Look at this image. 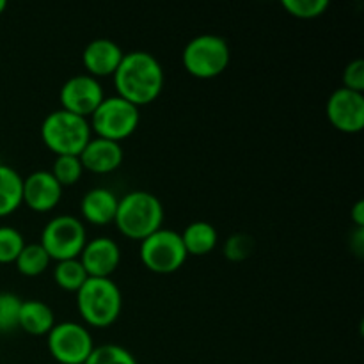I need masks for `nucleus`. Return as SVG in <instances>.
<instances>
[{
    "label": "nucleus",
    "instance_id": "nucleus-1",
    "mask_svg": "<svg viewBox=\"0 0 364 364\" xmlns=\"http://www.w3.org/2000/svg\"><path fill=\"white\" fill-rule=\"evenodd\" d=\"M166 82L162 64L153 53L137 52L124 53L119 68L114 73V85L117 96L139 107L149 105L160 96Z\"/></svg>",
    "mask_w": 364,
    "mask_h": 364
},
{
    "label": "nucleus",
    "instance_id": "nucleus-2",
    "mask_svg": "<svg viewBox=\"0 0 364 364\" xmlns=\"http://www.w3.org/2000/svg\"><path fill=\"white\" fill-rule=\"evenodd\" d=\"M162 223L164 206L151 192L134 191L119 199L114 224L123 237L142 242L159 231Z\"/></svg>",
    "mask_w": 364,
    "mask_h": 364
},
{
    "label": "nucleus",
    "instance_id": "nucleus-3",
    "mask_svg": "<svg viewBox=\"0 0 364 364\" xmlns=\"http://www.w3.org/2000/svg\"><path fill=\"white\" fill-rule=\"evenodd\" d=\"M77 308L87 326L105 329L119 318L123 295L110 277H89L77 291Z\"/></svg>",
    "mask_w": 364,
    "mask_h": 364
},
{
    "label": "nucleus",
    "instance_id": "nucleus-4",
    "mask_svg": "<svg viewBox=\"0 0 364 364\" xmlns=\"http://www.w3.org/2000/svg\"><path fill=\"white\" fill-rule=\"evenodd\" d=\"M91 127L87 119L59 109L45 117L41 124V139L46 148L57 156H78L91 141Z\"/></svg>",
    "mask_w": 364,
    "mask_h": 364
},
{
    "label": "nucleus",
    "instance_id": "nucleus-5",
    "mask_svg": "<svg viewBox=\"0 0 364 364\" xmlns=\"http://www.w3.org/2000/svg\"><path fill=\"white\" fill-rule=\"evenodd\" d=\"M230 57L231 52L226 39L215 34H201L185 45L181 63L191 77L210 80L226 71Z\"/></svg>",
    "mask_w": 364,
    "mask_h": 364
},
{
    "label": "nucleus",
    "instance_id": "nucleus-6",
    "mask_svg": "<svg viewBox=\"0 0 364 364\" xmlns=\"http://www.w3.org/2000/svg\"><path fill=\"white\" fill-rule=\"evenodd\" d=\"M139 256H141L142 265L149 272L160 274V276L178 272L188 258L181 235L166 228H160L159 231L141 242Z\"/></svg>",
    "mask_w": 364,
    "mask_h": 364
},
{
    "label": "nucleus",
    "instance_id": "nucleus-7",
    "mask_svg": "<svg viewBox=\"0 0 364 364\" xmlns=\"http://www.w3.org/2000/svg\"><path fill=\"white\" fill-rule=\"evenodd\" d=\"M139 121H141V114L137 107L119 96H110V98H103L98 109L92 112L89 127L95 130L96 137L121 142L137 130Z\"/></svg>",
    "mask_w": 364,
    "mask_h": 364
},
{
    "label": "nucleus",
    "instance_id": "nucleus-8",
    "mask_svg": "<svg viewBox=\"0 0 364 364\" xmlns=\"http://www.w3.org/2000/svg\"><path fill=\"white\" fill-rule=\"evenodd\" d=\"M85 242L87 233L80 219L75 215H57L43 228L39 244L48 252L50 259L66 262L80 256Z\"/></svg>",
    "mask_w": 364,
    "mask_h": 364
},
{
    "label": "nucleus",
    "instance_id": "nucleus-9",
    "mask_svg": "<svg viewBox=\"0 0 364 364\" xmlns=\"http://www.w3.org/2000/svg\"><path fill=\"white\" fill-rule=\"evenodd\" d=\"M46 345L57 364H84L95 350L87 327L77 322H60L46 334Z\"/></svg>",
    "mask_w": 364,
    "mask_h": 364
},
{
    "label": "nucleus",
    "instance_id": "nucleus-10",
    "mask_svg": "<svg viewBox=\"0 0 364 364\" xmlns=\"http://www.w3.org/2000/svg\"><path fill=\"white\" fill-rule=\"evenodd\" d=\"M103 98L105 95L102 84L89 75H75L68 78L59 91L60 109L85 119L92 116Z\"/></svg>",
    "mask_w": 364,
    "mask_h": 364
},
{
    "label": "nucleus",
    "instance_id": "nucleus-11",
    "mask_svg": "<svg viewBox=\"0 0 364 364\" xmlns=\"http://www.w3.org/2000/svg\"><path fill=\"white\" fill-rule=\"evenodd\" d=\"M327 119L343 134H359L364 128V96L340 87L327 100Z\"/></svg>",
    "mask_w": 364,
    "mask_h": 364
},
{
    "label": "nucleus",
    "instance_id": "nucleus-12",
    "mask_svg": "<svg viewBox=\"0 0 364 364\" xmlns=\"http://www.w3.org/2000/svg\"><path fill=\"white\" fill-rule=\"evenodd\" d=\"M78 259L89 277H110L119 267L121 249L112 238L96 237L85 242Z\"/></svg>",
    "mask_w": 364,
    "mask_h": 364
},
{
    "label": "nucleus",
    "instance_id": "nucleus-13",
    "mask_svg": "<svg viewBox=\"0 0 364 364\" xmlns=\"http://www.w3.org/2000/svg\"><path fill=\"white\" fill-rule=\"evenodd\" d=\"M63 198V187L50 171H36L23 180V203L32 212H52Z\"/></svg>",
    "mask_w": 364,
    "mask_h": 364
},
{
    "label": "nucleus",
    "instance_id": "nucleus-14",
    "mask_svg": "<svg viewBox=\"0 0 364 364\" xmlns=\"http://www.w3.org/2000/svg\"><path fill=\"white\" fill-rule=\"evenodd\" d=\"M123 55L124 52L116 41L107 38H98L87 43V46L84 48L82 64H84L89 77L98 80L100 77H114L121 60H123Z\"/></svg>",
    "mask_w": 364,
    "mask_h": 364
},
{
    "label": "nucleus",
    "instance_id": "nucleus-15",
    "mask_svg": "<svg viewBox=\"0 0 364 364\" xmlns=\"http://www.w3.org/2000/svg\"><path fill=\"white\" fill-rule=\"evenodd\" d=\"M123 146L102 137H91L78 155L84 171L92 174H110L123 164Z\"/></svg>",
    "mask_w": 364,
    "mask_h": 364
},
{
    "label": "nucleus",
    "instance_id": "nucleus-16",
    "mask_svg": "<svg viewBox=\"0 0 364 364\" xmlns=\"http://www.w3.org/2000/svg\"><path fill=\"white\" fill-rule=\"evenodd\" d=\"M119 198L109 188H91L80 201V213L89 224L107 226L114 223Z\"/></svg>",
    "mask_w": 364,
    "mask_h": 364
},
{
    "label": "nucleus",
    "instance_id": "nucleus-17",
    "mask_svg": "<svg viewBox=\"0 0 364 364\" xmlns=\"http://www.w3.org/2000/svg\"><path fill=\"white\" fill-rule=\"evenodd\" d=\"M53 326H55V315L48 304L34 301V299L21 302L20 320H18L20 329L32 336H45L52 331Z\"/></svg>",
    "mask_w": 364,
    "mask_h": 364
},
{
    "label": "nucleus",
    "instance_id": "nucleus-18",
    "mask_svg": "<svg viewBox=\"0 0 364 364\" xmlns=\"http://www.w3.org/2000/svg\"><path fill=\"white\" fill-rule=\"evenodd\" d=\"M23 205V178L16 169L0 164V219Z\"/></svg>",
    "mask_w": 364,
    "mask_h": 364
},
{
    "label": "nucleus",
    "instance_id": "nucleus-19",
    "mask_svg": "<svg viewBox=\"0 0 364 364\" xmlns=\"http://www.w3.org/2000/svg\"><path fill=\"white\" fill-rule=\"evenodd\" d=\"M181 240H183L185 251L187 255L192 256H205L215 249L217 242H219V235L217 230L210 223L205 220H196L191 223L183 230Z\"/></svg>",
    "mask_w": 364,
    "mask_h": 364
},
{
    "label": "nucleus",
    "instance_id": "nucleus-20",
    "mask_svg": "<svg viewBox=\"0 0 364 364\" xmlns=\"http://www.w3.org/2000/svg\"><path fill=\"white\" fill-rule=\"evenodd\" d=\"M50 256L48 252L43 249L41 244H25L21 249L20 256L16 258L14 265H16L18 272L25 277H38L45 274L50 267Z\"/></svg>",
    "mask_w": 364,
    "mask_h": 364
},
{
    "label": "nucleus",
    "instance_id": "nucleus-21",
    "mask_svg": "<svg viewBox=\"0 0 364 364\" xmlns=\"http://www.w3.org/2000/svg\"><path fill=\"white\" fill-rule=\"evenodd\" d=\"M53 279L55 284L64 291H73L77 294L85 281L89 279L87 272L82 267L80 259H66V262H57L55 269H53Z\"/></svg>",
    "mask_w": 364,
    "mask_h": 364
},
{
    "label": "nucleus",
    "instance_id": "nucleus-22",
    "mask_svg": "<svg viewBox=\"0 0 364 364\" xmlns=\"http://www.w3.org/2000/svg\"><path fill=\"white\" fill-rule=\"evenodd\" d=\"M50 173H52V176L55 178L57 183L63 188L73 187L80 180L82 174H84V167H82V162L78 156L63 155L53 160V166Z\"/></svg>",
    "mask_w": 364,
    "mask_h": 364
},
{
    "label": "nucleus",
    "instance_id": "nucleus-23",
    "mask_svg": "<svg viewBox=\"0 0 364 364\" xmlns=\"http://www.w3.org/2000/svg\"><path fill=\"white\" fill-rule=\"evenodd\" d=\"M23 247L25 238L16 228L0 226V265H9L16 262Z\"/></svg>",
    "mask_w": 364,
    "mask_h": 364
},
{
    "label": "nucleus",
    "instance_id": "nucleus-24",
    "mask_svg": "<svg viewBox=\"0 0 364 364\" xmlns=\"http://www.w3.org/2000/svg\"><path fill=\"white\" fill-rule=\"evenodd\" d=\"M283 9L299 20H315L329 9V0H283Z\"/></svg>",
    "mask_w": 364,
    "mask_h": 364
},
{
    "label": "nucleus",
    "instance_id": "nucleus-25",
    "mask_svg": "<svg viewBox=\"0 0 364 364\" xmlns=\"http://www.w3.org/2000/svg\"><path fill=\"white\" fill-rule=\"evenodd\" d=\"M84 364H137V361L124 347L109 343L95 347Z\"/></svg>",
    "mask_w": 364,
    "mask_h": 364
},
{
    "label": "nucleus",
    "instance_id": "nucleus-26",
    "mask_svg": "<svg viewBox=\"0 0 364 364\" xmlns=\"http://www.w3.org/2000/svg\"><path fill=\"white\" fill-rule=\"evenodd\" d=\"M21 302L23 301L11 291L0 294V333H13L18 329Z\"/></svg>",
    "mask_w": 364,
    "mask_h": 364
},
{
    "label": "nucleus",
    "instance_id": "nucleus-27",
    "mask_svg": "<svg viewBox=\"0 0 364 364\" xmlns=\"http://www.w3.org/2000/svg\"><path fill=\"white\" fill-rule=\"evenodd\" d=\"M252 245H255V240L247 237V235H231L226 240V244H224V255H226L230 262H244V259L251 256Z\"/></svg>",
    "mask_w": 364,
    "mask_h": 364
},
{
    "label": "nucleus",
    "instance_id": "nucleus-28",
    "mask_svg": "<svg viewBox=\"0 0 364 364\" xmlns=\"http://www.w3.org/2000/svg\"><path fill=\"white\" fill-rule=\"evenodd\" d=\"M343 87L354 92H364V60L354 59L345 66Z\"/></svg>",
    "mask_w": 364,
    "mask_h": 364
},
{
    "label": "nucleus",
    "instance_id": "nucleus-29",
    "mask_svg": "<svg viewBox=\"0 0 364 364\" xmlns=\"http://www.w3.org/2000/svg\"><path fill=\"white\" fill-rule=\"evenodd\" d=\"M350 219H352V223L355 224V228H358V230H364V201L363 199H359V201L352 206Z\"/></svg>",
    "mask_w": 364,
    "mask_h": 364
},
{
    "label": "nucleus",
    "instance_id": "nucleus-30",
    "mask_svg": "<svg viewBox=\"0 0 364 364\" xmlns=\"http://www.w3.org/2000/svg\"><path fill=\"white\" fill-rule=\"evenodd\" d=\"M6 7H7V2H6V0H0V14H2L4 11H6Z\"/></svg>",
    "mask_w": 364,
    "mask_h": 364
}]
</instances>
